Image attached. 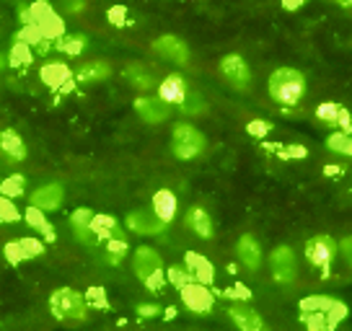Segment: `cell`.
<instances>
[{
	"mask_svg": "<svg viewBox=\"0 0 352 331\" xmlns=\"http://www.w3.org/2000/svg\"><path fill=\"white\" fill-rule=\"evenodd\" d=\"M8 65V55H0V70Z\"/></svg>",
	"mask_w": 352,
	"mask_h": 331,
	"instance_id": "816d5d0a",
	"label": "cell"
},
{
	"mask_svg": "<svg viewBox=\"0 0 352 331\" xmlns=\"http://www.w3.org/2000/svg\"><path fill=\"white\" fill-rule=\"evenodd\" d=\"M220 76L226 78L236 91H249L252 86V70L241 55H226L220 60Z\"/></svg>",
	"mask_w": 352,
	"mask_h": 331,
	"instance_id": "9c48e42d",
	"label": "cell"
},
{
	"mask_svg": "<svg viewBox=\"0 0 352 331\" xmlns=\"http://www.w3.org/2000/svg\"><path fill=\"white\" fill-rule=\"evenodd\" d=\"M86 42L88 36L86 34H73V36H60L55 42V49L57 52H63V55H70V57H78L83 49H86Z\"/></svg>",
	"mask_w": 352,
	"mask_h": 331,
	"instance_id": "f1b7e54d",
	"label": "cell"
},
{
	"mask_svg": "<svg viewBox=\"0 0 352 331\" xmlns=\"http://www.w3.org/2000/svg\"><path fill=\"white\" fill-rule=\"evenodd\" d=\"M29 11H32V23L39 29L44 39L57 42L60 36H65V21L57 16V11L47 0H34L32 5H29Z\"/></svg>",
	"mask_w": 352,
	"mask_h": 331,
	"instance_id": "5b68a950",
	"label": "cell"
},
{
	"mask_svg": "<svg viewBox=\"0 0 352 331\" xmlns=\"http://www.w3.org/2000/svg\"><path fill=\"white\" fill-rule=\"evenodd\" d=\"M91 218H94V212L88 210V207H78V210L70 215V228H73L78 241L88 243V246H96L99 238L91 231Z\"/></svg>",
	"mask_w": 352,
	"mask_h": 331,
	"instance_id": "cb8c5ba5",
	"label": "cell"
},
{
	"mask_svg": "<svg viewBox=\"0 0 352 331\" xmlns=\"http://www.w3.org/2000/svg\"><path fill=\"white\" fill-rule=\"evenodd\" d=\"M130 246H127V238H109L107 241V262L109 264H120L122 259L127 256Z\"/></svg>",
	"mask_w": 352,
	"mask_h": 331,
	"instance_id": "d590c367",
	"label": "cell"
},
{
	"mask_svg": "<svg viewBox=\"0 0 352 331\" xmlns=\"http://www.w3.org/2000/svg\"><path fill=\"white\" fill-rule=\"evenodd\" d=\"M176 210H179V199L171 189H158L153 194V215L158 218L161 222H168L176 218Z\"/></svg>",
	"mask_w": 352,
	"mask_h": 331,
	"instance_id": "44dd1931",
	"label": "cell"
},
{
	"mask_svg": "<svg viewBox=\"0 0 352 331\" xmlns=\"http://www.w3.org/2000/svg\"><path fill=\"white\" fill-rule=\"evenodd\" d=\"M327 148L331 153H340V155H352V135L347 133H331L327 137Z\"/></svg>",
	"mask_w": 352,
	"mask_h": 331,
	"instance_id": "836d02e7",
	"label": "cell"
},
{
	"mask_svg": "<svg viewBox=\"0 0 352 331\" xmlns=\"http://www.w3.org/2000/svg\"><path fill=\"white\" fill-rule=\"evenodd\" d=\"M135 111H138V117L148 124H158V122L168 119V114H171V106L161 101L158 96H138L135 99Z\"/></svg>",
	"mask_w": 352,
	"mask_h": 331,
	"instance_id": "9a60e30c",
	"label": "cell"
},
{
	"mask_svg": "<svg viewBox=\"0 0 352 331\" xmlns=\"http://www.w3.org/2000/svg\"><path fill=\"white\" fill-rule=\"evenodd\" d=\"M189 93L187 89V80H184V76H179V73H171V76H166L161 83H158V99L166 101L168 106H179L182 101H184V96Z\"/></svg>",
	"mask_w": 352,
	"mask_h": 331,
	"instance_id": "2e32d148",
	"label": "cell"
},
{
	"mask_svg": "<svg viewBox=\"0 0 352 331\" xmlns=\"http://www.w3.org/2000/svg\"><path fill=\"white\" fill-rule=\"evenodd\" d=\"M138 316H140V319H153V316H161V306H153V303H140V306H138Z\"/></svg>",
	"mask_w": 352,
	"mask_h": 331,
	"instance_id": "7bdbcfd3",
	"label": "cell"
},
{
	"mask_svg": "<svg viewBox=\"0 0 352 331\" xmlns=\"http://www.w3.org/2000/svg\"><path fill=\"white\" fill-rule=\"evenodd\" d=\"M337 5H342V8H352V0H334Z\"/></svg>",
	"mask_w": 352,
	"mask_h": 331,
	"instance_id": "f907efd6",
	"label": "cell"
},
{
	"mask_svg": "<svg viewBox=\"0 0 352 331\" xmlns=\"http://www.w3.org/2000/svg\"><path fill=\"white\" fill-rule=\"evenodd\" d=\"M184 225L199 238H212V233H215L212 218H210V212L205 207H189L187 215H184Z\"/></svg>",
	"mask_w": 352,
	"mask_h": 331,
	"instance_id": "7402d4cb",
	"label": "cell"
},
{
	"mask_svg": "<svg viewBox=\"0 0 352 331\" xmlns=\"http://www.w3.org/2000/svg\"><path fill=\"white\" fill-rule=\"evenodd\" d=\"M223 295H226V298L243 300V303H246V300L252 298V290H249L246 285H233V287H228V290H223Z\"/></svg>",
	"mask_w": 352,
	"mask_h": 331,
	"instance_id": "60d3db41",
	"label": "cell"
},
{
	"mask_svg": "<svg viewBox=\"0 0 352 331\" xmlns=\"http://www.w3.org/2000/svg\"><path fill=\"white\" fill-rule=\"evenodd\" d=\"M153 52L155 55L171 60L176 65H189V47L182 36H174V34H164L153 42Z\"/></svg>",
	"mask_w": 352,
	"mask_h": 331,
	"instance_id": "8fae6325",
	"label": "cell"
},
{
	"mask_svg": "<svg viewBox=\"0 0 352 331\" xmlns=\"http://www.w3.org/2000/svg\"><path fill=\"white\" fill-rule=\"evenodd\" d=\"M34 62V49L26 42H16L13 39V47H11V55H8V65L13 67H26Z\"/></svg>",
	"mask_w": 352,
	"mask_h": 331,
	"instance_id": "f546056e",
	"label": "cell"
},
{
	"mask_svg": "<svg viewBox=\"0 0 352 331\" xmlns=\"http://www.w3.org/2000/svg\"><path fill=\"white\" fill-rule=\"evenodd\" d=\"M50 310L57 321L63 323H76V321H86L88 306L86 298L73 290V287H57L55 293L50 295Z\"/></svg>",
	"mask_w": 352,
	"mask_h": 331,
	"instance_id": "3957f363",
	"label": "cell"
},
{
	"mask_svg": "<svg viewBox=\"0 0 352 331\" xmlns=\"http://www.w3.org/2000/svg\"><path fill=\"white\" fill-rule=\"evenodd\" d=\"M228 316H231V321L239 326V331H262L264 329L262 316H259L252 306H246L243 300L233 303L231 308H228Z\"/></svg>",
	"mask_w": 352,
	"mask_h": 331,
	"instance_id": "ac0fdd59",
	"label": "cell"
},
{
	"mask_svg": "<svg viewBox=\"0 0 352 331\" xmlns=\"http://www.w3.org/2000/svg\"><path fill=\"white\" fill-rule=\"evenodd\" d=\"M127 228L132 233H138V236H158V233H164L166 222H161L155 218L153 212H145V210H135L127 215Z\"/></svg>",
	"mask_w": 352,
	"mask_h": 331,
	"instance_id": "d6986e66",
	"label": "cell"
},
{
	"mask_svg": "<svg viewBox=\"0 0 352 331\" xmlns=\"http://www.w3.org/2000/svg\"><path fill=\"white\" fill-rule=\"evenodd\" d=\"M179 295H182L184 308L197 316H208L210 310L215 308V293L202 282H189V285L179 287Z\"/></svg>",
	"mask_w": 352,
	"mask_h": 331,
	"instance_id": "8992f818",
	"label": "cell"
},
{
	"mask_svg": "<svg viewBox=\"0 0 352 331\" xmlns=\"http://www.w3.org/2000/svg\"><path fill=\"white\" fill-rule=\"evenodd\" d=\"M23 220L29 222V228H34V231L42 236L44 241H55V225L47 220V215H44L42 210H36V207H26V212H23Z\"/></svg>",
	"mask_w": 352,
	"mask_h": 331,
	"instance_id": "4316f807",
	"label": "cell"
},
{
	"mask_svg": "<svg viewBox=\"0 0 352 331\" xmlns=\"http://www.w3.org/2000/svg\"><path fill=\"white\" fill-rule=\"evenodd\" d=\"M63 199H65V189H63V184H55V181H52V184H44V187H39L36 192H32L29 205L42 212H52V210H60Z\"/></svg>",
	"mask_w": 352,
	"mask_h": 331,
	"instance_id": "5bb4252c",
	"label": "cell"
},
{
	"mask_svg": "<svg viewBox=\"0 0 352 331\" xmlns=\"http://www.w3.org/2000/svg\"><path fill=\"white\" fill-rule=\"evenodd\" d=\"M337 251H340V254L344 256V262L352 266V236H347V238H342V243H337Z\"/></svg>",
	"mask_w": 352,
	"mask_h": 331,
	"instance_id": "ee69618b",
	"label": "cell"
},
{
	"mask_svg": "<svg viewBox=\"0 0 352 331\" xmlns=\"http://www.w3.org/2000/svg\"><path fill=\"white\" fill-rule=\"evenodd\" d=\"M334 256H337V241L329 238V236H314V238L306 243V259L316 266V269H324V272H327L331 266V262H334Z\"/></svg>",
	"mask_w": 352,
	"mask_h": 331,
	"instance_id": "30bf717a",
	"label": "cell"
},
{
	"mask_svg": "<svg viewBox=\"0 0 352 331\" xmlns=\"http://www.w3.org/2000/svg\"><path fill=\"white\" fill-rule=\"evenodd\" d=\"M39 78H42V83H47L52 91H70L73 86V70L67 67V62H60V60H55V62H44L42 70H39Z\"/></svg>",
	"mask_w": 352,
	"mask_h": 331,
	"instance_id": "4fadbf2b",
	"label": "cell"
},
{
	"mask_svg": "<svg viewBox=\"0 0 352 331\" xmlns=\"http://www.w3.org/2000/svg\"><path fill=\"white\" fill-rule=\"evenodd\" d=\"M109 21L114 23V26H124L127 21V11L122 8V5H114V8H109Z\"/></svg>",
	"mask_w": 352,
	"mask_h": 331,
	"instance_id": "b9f144b4",
	"label": "cell"
},
{
	"mask_svg": "<svg viewBox=\"0 0 352 331\" xmlns=\"http://www.w3.org/2000/svg\"><path fill=\"white\" fill-rule=\"evenodd\" d=\"M298 308H300V313H306V310H321V313L329 319L331 329H337V323L347 319V306H344L342 300L329 298V295H311V298H303Z\"/></svg>",
	"mask_w": 352,
	"mask_h": 331,
	"instance_id": "ba28073f",
	"label": "cell"
},
{
	"mask_svg": "<svg viewBox=\"0 0 352 331\" xmlns=\"http://www.w3.org/2000/svg\"><path fill=\"white\" fill-rule=\"evenodd\" d=\"M124 78H127V80H130V86H135L138 91H151L155 86L153 73H151L148 67L138 65V62L124 67Z\"/></svg>",
	"mask_w": 352,
	"mask_h": 331,
	"instance_id": "83f0119b",
	"label": "cell"
},
{
	"mask_svg": "<svg viewBox=\"0 0 352 331\" xmlns=\"http://www.w3.org/2000/svg\"><path fill=\"white\" fill-rule=\"evenodd\" d=\"M236 256L249 272H256L262 266V246L254 238L252 233H243L239 243H236Z\"/></svg>",
	"mask_w": 352,
	"mask_h": 331,
	"instance_id": "e0dca14e",
	"label": "cell"
},
{
	"mask_svg": "<svg viewBox=\"0 0 352 331\" xmlns=\"http://www.w3.org/2000/svg\"><path fill=\"white\" fill-rule=\"evenodd\" d=\"M270 269H272V277L280 285H290L298 275V264H296V251L290 246H277L270 254Z\"/></svg>",
	"mask_w": 352,
	"mask_h": 331,
	"instance_id": "52a82bcc",
	"label": "cell"
},
{
	"mask_svg": "<svg viewBox=\"0 0 352 331\" xmlns=\"http://www.w3.org/2000/svg\"><path fill=\"white\" fill-rule=\"evenodd\" d=\"M91 231L99 241H109V238H124V231L120 228V222L111 215H94L91 218Z\"/></svg>",
	"mask_w": 352,
	"mask_h": 331,
	"instance_id": "484cf974",
	"label": "cell"
},
{
	"mask_svg": "<svg viewBox=\"0 0 352 331\" xmlns=\"http://www.w3.org/2000/svg\"><path fill=\"white\" fill-rule=\"evenodd\" d=\"M0 150L11 163H19L26 158V143L16 130H0Z\"/></svg>",
	"mask_w": 352,
	"mask_h": 331,
	"instance_id": "d4e9b609",
	"label": "cell"
},
{
	"mask_svg": "<svg viewBox=\"0 0 352 331\" xmlns=\"http://www.w3.org/2000/svg\"><path fill=\"white\" fill-rule=\"evenodd\" d=\"M184 266L192 272L195 282H202V285L212 287V282H215V266H212V262H210L208 256L197 254V251H187Z\"/></svg>",
	"mask_w": 352,
	"mask_h": 331,
	"instance_id": "ffe728a7",
	"label": "cell"
},
{
	"mask_svg": "<svg viewBox=\"0 0 352 331\" xmlns=\"http://www.w3.org/2000/svg\"><path fill=\"white\" fill-rule=\"evenodd\" d=\"M111 76V67L107 60H91V62H83V65L78 67V73H73L76 78V83H101V80H107Z\"/></svg>",
	"mask_w": 352,
	"mask_h": 331,
	"instance_id": "603a6c76",
	"label": "cell"
},
{
	"mask_svg": "<svg viewBox=\"0 0 352 331\" xmlns=\"http://www.w3.org/2000/svg\"><path fill=\"white\" fill-rule=\"evenodd\" d=\"M19 19H21V26H29L32 23V11H29V5H19Z\"/></svg>",
	"mask_w": 352,
	"mask_h": 331,
	"instance_id": "7dc6e473",
	"label": "cell"
},
{
	"mask_svg": "<svg viewBox=\"0 0 352 331\" xmlns=\"http://www.w3.org/2000/svg\"><path fill=\"white\" fill-rule=\"evenodd\" d=\"M270 96L283 104V106H300V101L306 99V76L296 67H277L270 76Z\"/></svg>",
	"mask_w": 352,
	"mask_h": 331,
	"instance_id": "6da1fadb",
	"label": "cell"
},
{
	"mask_svg": "<svg viewBox=\"0 0 352 331\" xmlns=\"http://www.w3.org/2000/svg\"><path fill=\"white\" fill-rule=\"evenodd\" d=\"M246 133L254 135V137H264L267 133H272V124L264 119H252L249 124H246Z\"/></svg>",
	"mask_w": 352,
	"mask_h": 331,
	"instance_id": "ab89813d",
	"label": "cell"
},
{
	"mask_svg": "<svg viewBox=\"0 0 352 331\" xmlns=\"http://www.w3.org/2000/svg\"><path fill=\"white\" fill-rule=\"evenodd\" d=\"M205 145H208V140L195 124H187V122L174 124V130H171V153L179 161H192V158L202 155Z\"/></svg>",
	"mask_w": 352,
	"mask_h": 331,
	"instance_id": "277c9868",
	"label": "cell"
},
{
	"mask_svg": "<svg viewBox=\"0 0 352 331\" xmlns=\"http://www.w3.org/2000/svg\"><path fill=\"white\" fill-rule=\"evenodd\" d=\"M23 192H26V179L21 176V174H11V176H6L3 181H0V194L3 197H21Z\"/></svg>",
	"mask_w": 352,
	"mask_h": 331,
	"instance_id": "1f68e13d",
	"label": "cell"
},
{
	"mask_svg": "<svg viewBox=\"0 0 352 331\" xmlns=\"http://www.w3.org/2000/svg\"><path fill=\"white\" fill-rule=\"evenodd\" d=\"M83 8H86V0H65L67 13H80Z\"/></svg>",
	"mask_w": 352,
	"mask_h": 331,
	"instance_id": "bcb514c9",
	"label": "cell"
},
{
	"mask_svg": "<svg viewBox=\"0 0 352 331\" xmlns=\"http://www.w3.org/2000/svg\"><path fill=\"white\" fill-rule=\"evenodd\" d=\"M83 298H86L88 308L109 310V298H107V290H104V287H88Z\"/></svg>",
	"mask_w": 352,
	"mask_h": 331,
	"instance_id": "74e56055",
	"label": "cell"
},
{
	"mask_svg": "<svg viewBox=\"0 0 352 331\" xmlns=\"http://www.w3.org/2000/svg\"><path fill=\"white\" fill-rule=\"evenodd\" d=\"M132 269H135V277H138L151 293H161V290H164V285H166L164 259H161V254L155 251L153 246H140V249H135Z\"/></svg>",
	"mask_w": 352,
	"mask_h": 331,
	"instance_id": "7a4b0ae2",
	"label": "cell"
},
{
	"mask_svg": "<svg viewBox=\"0 0 352 331\" xmlns=\"http://www.w3.org/2000/svg\"><path fill=\"white\" fill-rule=\"evenodd\" d=\"M262 331H270V329H267V326H264V329H262Z\"/></svg>",
	"mask_w": 352,
	"mask_h": 331,
	"instance_id": "f5cc1de1",
	"label": "cell"
},
{
	"mask_svg": "<svg viewBox=\"0 0 352 331\" xmlns=\"http://www.w3.org/2000/svg\"><path fill=\"white\" fill-rule=\"evenodd\" d=\"M277 153L283 155V158H303V155H306V148H283V150H277Z\"/></svg>",
	"mask_w": 352,
	"mask_h": 331,
	"instance_id": "f6af8a7d",
	"label": "cell"
},
{
	"mask_svg": "<svg viewBox=\"0 0 352 331\" xmlns=\"http://www.w3.org/2000/svg\"><path fill=\"white\" fill-rule=\"evenodd\" d=\"M179 109H182V114H187V117H195V114H202V111L208 109V104H205V99L199 93L189 91L187 96H184V101L179 104Z\"/></svg>",
	"mask_w": 352,
	"mask_h": 331,
	"instance_id": "8d00e7d4",
	"label": "cell"
},
{
	"mask_svg": "<svg viewBox=\"0 0 352 331\" xmlns=\"http://www.w3.org/2000/svg\"><path fill=\"white\" fill-rule=\"evenodd\" d=\"M19 220H21V212L16 207V202L11 197H3L0 194V222L11 225V222H19Z\"/></svg>",
	"mask_w": 352,
	"mask_h": 331,
	"instance_id": "f35d334b",
	"label": "cell"
},
{
	"mask_svg": "<svg viewBox=\"0 0 352 331\" xmlns=\"http://www.w3.org/2000/svg\"><path fill=\"white\" fill-rule=\"evenodd\" d=\"M308 0H283V8L285 11H298V8H303Z\"/></svg>",
	"mask_w": 352,
	"mask_h": 331,
	"instance_id": "c3c4849f",
	"label": "cell"
},
{
	"mask_svg": "<svg viewBox=\"0 0 352 331\" xmlns=\"http://www.w3.org/2000/svg\"><path fill=\"white\" fill-rule=\"evenodd\" d=\"M342 109H344V106L334 104V101H324V104L316 106V119H319L321 124H327V127H337V124H340Z\"/></svg>",
	"mask_w": 352,
	"mask_h": 331,
	"instance_id": "4dcf8cb0",
	"label": "cell"
},
{
	"mask_svg": "<svg viewBox=\"0 0 352 331\" xmlns=\"http://www.w3.org/2000/svg\"><path fill=\"white\" fill-rule=\"evenodd\" d=\"M3 254L8 259V264L19 266L26 259H34V256L44 254V243L39 238H19V241H8Z\"/></svg>",
	"mask_w": 352,
	"mask_h": 331,
	"instance_id": "7c38bea8",
	"label": "cell"
},
{
	"mask_svg": "<svg viewBox=\"0 0 352 331\" xmlns=\"http://www.w3.org/2000/svg\"><path fill=\"white\" fill-rule=\"evenodd\" d=\"M166 282H171V285L179 290V287L195 282V277H192V272H189L184 264H174V266H168V269H166Z\"/></svg>",
	"mask_w": 352,
	"mask_h": 331,
	"instance_id": "e575fe53",
	"label": "cell"
},
{
	"mask_svg": "<svg viewBox=\"0 0 352 331\" xmlns=\"http://www.w3.org/2000/svg\"><path fill=\"white\" fill-rule=\"evenodd\" d=\"M327 174H329V176H334V174H340V168H337L334 163H329V166H327Z\"/></svg>",
	"mask_w": 352,
	"mask_h": 331,
	"instance_id": "681fc988",
	"label": "cell"
},
{
	"mask_svg": "<svg viewBox=\"0 0 352 331\" xmlns=\"http://www.w3.org/2000/svg\"><path fill=\"white\" fill-rule=\"evenodd\" d=\"M300 321L306 323L308 331H334L329 319H327L321 310H306V313H300Z\"/></svg>",
	"mask_w": 352,
	"mask_h": 331,
	"instance_id": "d6a6232c",
	"label": "cell"
}]
</instances>
